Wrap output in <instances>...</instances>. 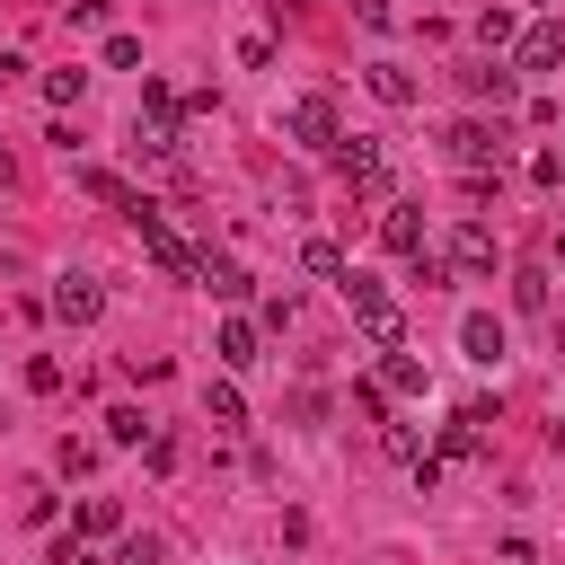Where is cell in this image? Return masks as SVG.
Masks as SVG:
<instances>
[{"label": "cell", "mask_w": 565, "mask_h": 565, "mask_svg": "<svg viewBox=\"0 0 565 565\" xmlns=\"http://www.w3.org/2000/svg\"><path fill=\"white\" fill-rule=\"evenodd\" d=\"M344 300H353V327H362V335H371L380 353H388V344L406 335V318H397V300H388V291H380L371 274H344Z\"/></svg>", "instance_id": "6da1fadb"}, {"label": "cell", "mask_w": 565, "mask_h": 565, "mask_svg": "<svg viewBox=\"0 0 565 565\" xmlns=\"http://www.w3.org/2000/svg\"><path fill=\"white\" fill-rule=\"evenodd\" d=\"M327 159H335V177H344L353 194H380V185H388V168H380V141H371V132H344Z\"/></svg>", "instance_id": "7a4b0ae2"}, {"label": "cell", "mask_w": 565, "mask_h": 565, "mask_svg": "<svg viewBox=\"0 0 565 565\" xmlns=\"http://www.w3.org/2000/svg\"><path fill=\"white\" fill-rule=\"evenodd\" d=\"M556 62H565V26L556 18H539V26L512 35V71H556Z\"/></svg>", "instance_id": "3957f363"}, {"label": "cell", "mask_w": 565, "mask_h": 565, "mask_svg": "<svg viewBox=\"0 0 565 565\" xmlns=\"http://www.w3.org/2000/svg\"><path fill=\"white\" fill-rule=\"evenodd\" d=\"M53 318H62V327H97V318H106V291H97L88 274H62V282H53Z\"/></svg>", "instance_id": "277c9868"}, {"label": "cell", "mask_w": 565, "mask_h": 565, "mask_svg": "<svg viewBox=\"0 0 565 565\" xmlns=\"http://www.w3.org/2000/svg\"><path fill=\"white\" fill-rule=\"evenodd\" d=\"M459 88H468V97H494V106H512V97H521V71H512L503 53H486V62H468V71H459Z\"/></svg>", "instance_id": "5b68a950"}, {"label": "cell", "mask_w": 565, "mask_h": 565, "mask_svg": "<svg viewBox=\"0 0 565 565\" xmlns=\"http://www.w3.org/2000/svg\"><path fill=\"white\" fill-rule=\"evenodd\" d=\"M282 124H291V141H309V150H335V141H344V124H335V106H327V97H300Z\"/></svg>", "instance_id": "8992f818"}, {"label": "cell", "mask_w": 565, "mask_h": 565, "mask_svg": "<svg viewBox=\"0 0 565 565\" xmlns=\"http://www.w3.org/2000/svg\"><path fill=\"white\" fill-rule=\"evenodd\" d=\"M380 247H388V256H424V212H415V203H388V212H380Z\"/></svg>", "instance_id": "52a82bcc"}, {"label": "cell", "mask_w": 565, "mask_h": 565, "mask_svg": "<svg viewBox=\"0 0 565 565\" xmlns=\"http://www.w3.org/2000/svg\"><path fill=\"white\" fill-rule=\"evenodd\" d=\"M450 159H459L468 177H486V168H494V132H486L477 115H468V124H450Z\"/></svg>", "instance_id": "ba28073f"}, {"label": "cell", "mask_w": 565, "mask_h": 565, "mask_svg": "<svg viewBox=\"0 0 565 565\" xmlns=\"http://www.w3.org/2000/svg\"><path fill=\"white\" fill-rule=\"evenodd\" d=\"M71 185H79V194H97V203H106V212H124V221H132V203H141L115 168H71Z\"/></svg>", "instance_id": "9c48e42d"}, {"label": "cell", "mask_w": 565, "mask_h": 565, "mask_svg": "<svg viewBox=\"0 0 565 565\" xmlns=\"http://www.w3.org/2000/svg\"><path fill=\"white\" fill-rule=\"evenodd\" d=\"M450 265H459V274H494V230L459 221V230H450Z\"/></svg>", "instance_id": "30bf717a"}, {"label": "cell", "mask_w": 565, "mask_h": 565, "mask_svg": "<svg viewBox=\"0 0 565 565\" xmlns=\"http://www.w3.org/2000/svg\"><path fill=\"white\" fill-rule=\"evenodd\" d=\"M459 353H468V362H503V318L468 309V318H459Z\"/></svg>", "instance_id": "8fae6325"}, {"label": "cell", "mask_w": 565, "mask_h": 565, "mask_svg": "<svg viewBox=\"0 0 565 565\" xmlns=\"http://www.w3.org/2000/svg\"><path fill=\"white\" fill-rule=\"evenodd\" d=\"M203 291H212V300H247L256 282H247V265H238V256H203Z\"/></svg>", "instance_id": "7c38bea8"}, {"label": "cell", "mask_w": 565, "mask_h": 565, "mask_svg": "<svg viewBox=\"0 0 565 565\" xmlns=\"http://www.w3.org/2000/svg\"><path fill=\"white\" fill-rule=\"evenodd\" d=\"M362 79H371V97H380V106H415V71H397V62H371Z\"/></svg>", "instance_id": "4fadbf2b"}, {"label": "cell", "mask_w": 565, "mask_h": 565, "mask_svg": "<svg viewBox=\"0 0 565 565\" xmlns=\"http://www.w3.org/2000/svg\"><path fill=\"white\" fill-rule=\"evenodd\" d=\"M212 353H221L230 371H247V362H265V353H256V327H247V318H230V327L212 335Z\"/></svg>", "instance_id": "5bb4252c"}, {"label": "cell", "mask_w": 565, "mask_h": 565, "mask_svg": "<svg viewBox=\"0 0 565 565\" xmlns=\"http://www.w3.org/2000/svg\"><path fill=\"white\" fill-rule=\"evenodd\" d=\"M300 265H309V274H318V282H344V274H353V265H344V247H335V238H300Z\"/></svg>", "instance_id": "9a60e30c"}, {"label": "cell", "mask_w": 565, "mask_h": 565, "mask_svg": "<svg viewBox=\"0 0 565 565\" xmlns=\"http://www.w3.org/2000/svg\"><path fill=\"white\" fill-rule=\"evenodd\" d=\"M115 530H124V503L115 494H88L79 503V539H115Z\"/></svg>", "instance_id": "2e32d148"}, {"label": "cell", "mask_w": 565, "mask_h": 565, "mask_svg": "<svg viewBox=\"0 0 565 565\" xmlns=\"http://www.w3.org/2000/svg\"><path fill=\"white\" fill-rule=\"evenodd\" d=\"M380 388H397V397H415V388H424V362L388 344V362H380Z\"/></svg>", "instance_id": "e0dca14e"}, {"label": "cell", "mask_w": 565, "mask_h": 565, "mask_svg": "<svg viewBox=\"0 0 565 565\" xmlns=\"http://www.w3.org/2000/svg\"><path fill=\"white\" fill-rule=\"evenodd\" d=\"M203 415H212L221 433H238V424H247V406H238V388H230V380H212V388H203Z\"/></svg>", "instance_id": "ac0fdd59"}, {"label": "cell", "mask_w": 565, "mask_h": 565, "mask_svg": "<svg viewBox=\"0 0 565 565\" xmlns=\"http://www.w3.org/2000/svg\"><path fill=\"white\" fill-rule=\"evenodd\" d=\"M150 433H159V424H150L141 406H115V415H106V441H124V450H141Z\"/></svg>", "instance_id": "d6986e66"}, {"label": "cell", "mask_w": 565, "mask_h": 565, "mask_svg": "<svg viewBox=\"0 0 565 565\" xmlns=\"http://www.w3.org/2000/svg\"><path fill=\"white\" fill-rule=\"evenodd\" d=\"M44 97H53V106H79V97H88V71H79V62H71V71H44Z\"/></svg>", "instance_id": "ffe728a7"}, {"label": "cell", "mask_w": 565, "mask_h": 565, "mask_svg": "<svg viewBox=\"0 0 565 565\" xmlns=\"http://www.w3.org/2000/svg\"><path fill=\"white\" fill-rule=\"evenodd\" d=\"M53 468H62V477H88V468H97V441H71V433H62V450H53Z\"/></svg>", "instance_id": "44dd1931"}, {"label": "cell", "mask_w": 565, "mask_h": 565, "mask_svg": "<svg viewBox=\"0 0 565 565\" xmlns=\"http://www.w3.org/2000/svg\"><path fill=\"white\" fill-rule=\"evenodd\" d=\"M477 35H486V53H503L521 26H512V9H486V18H477Z\"/></svg>", "instance_id": "7402d4cb"}, {"label": "cell", "mask_w": 565, "mask_h": 565, "mask_svg": "<svg viewBox=\"0 0 565 565\" xmlns=\"http://www.w3.org/2000/svg\"><path fill=\"white\" fill-rule=\"evenodd\" d=\"M512 300H521V309H547V274H539V265H530V274H512Z\"/></svg>", "instance_id": "603a6c76"}, {"label": "cell", "mask_w": 565, "mask_h": 565, "mask_svg": "<svg viewBox=\"0 0 565 565\" xmlns=\"http://www.w3.org/2000/svg\"><path fill=\"white\" fill-rule=\"evenodd\" d=\"M26 388H35V397H53V388H62V362H53V353H35V362H26Z\"/></svg>", "instance_id": "cb8c5ba5"}, {"label": "cell", "mask_w": 565, "mask_h": 565, "mask_svg": "<svg viewBox=\"0 0 565 565\" xmlns=\"http://www.w3.org/2000/svg\"><path fill=\"white\" fill-rule=\"evenodd\" d=\"M388 459H406V468H415V459H424V433H415V424H388Z\"/></svg>", "instance_id": "d4e9b609"}, {"label": "cell", "mask_w": 565, "mask_h": 565, "mask_svg": "<svg viewBox=\"0 0 565 565\" xmlns=\"http://www.w3.org/2000/svg\"><path fill=\"white\" fill-rule=\"evenodd\" d=\"M53 565H115V556H97L88 539H62V547H53Z\"/></svg>", "instance_id": "484cf974"}, {"label": "cell", "mask_w": 565, "mask_h": 565, "mask_svg": "<svg viewBox=\"0 0 565 565\" xmlns=\"http://www.w3.org/2000/svg\"><path fill=\"white\" fill-rule=\"evenodd\" d=\"M115 565H159V539H124V547H115Z\"/></svg>", "instance_id": "4316f807"}, {"label": "cell", "mask_w": 565, "mask_h": 565, "mask_svg": "<svg viewBox=\"0 0 565 565\" xmlns=\"http://www.w3.org/2000/svg\"><path fill=\"white\" fill-rule=\"evenodd\" d=\"M353 18H362V26H388L397 9H388V0H353Z\"/></svg>", "instance_id": "83f0119b"}, {"label": "cell", "mask_w": 565, "mask_h": 565, "mask_svg": "<svg viewBox=\"0 0 565 565\" xmlns=\"http://www.w3.org/2000/svg\"><path fill=\"white\" fill-rule=\"evenodd\" d=\"M556 265H565V230H556Z\"/></svg>", "instance_id": "f1b7e54d"}, {"label": "cell", "mask_w": 565, "mask_h": 565, "mask_svg": "<svg viewBox=\"0 0 565 565\" xmlns=\"http://www.w3.org/2000/svg\"><path fill=\"white\" fill-rule=\"evenodd\" d=\"M0 185H9V150H0Z\"/></svg>", "instance_id": "f546056e"}]
</instances>
